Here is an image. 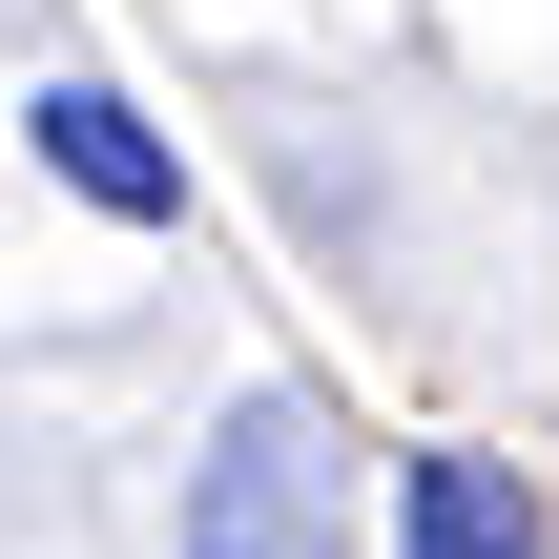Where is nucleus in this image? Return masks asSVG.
<instances>
[{
	"mask_svg": "<svg viewBox=\"0 0 559 559\" xmlns=\"http://www.w3.org/2000/svg\"><path fill=\"white\" fill-rule=\"evenodd\" d=\"M21 145H41L104 228H187V145H166L124 83H41V104H21Z\"/></svg>",
	"mask_w": 559,
	"mask_h": 559,
	"instance_id": "nucleus-2",
	"label": "nucleus"
},
{
	"mask_svg": "<svg viewBox=\"0 0 559 559\" xmlns=\"http://www.w3.org/2000/svg\"><path fill=\"white\" fill-rule=\"evenodd\" d=\"M166 559H353V436L332 394H228V436L187 456V539Z\"/></svg>",
	"mask_w": 559,
	"mask_h": 559,
	"instance_id": "nucleus-1",
	"label": "nucleus"
},
{
	"mask_svg": "<svg viewBox=\"0 0 559 559\" xmlns=\"http://www.w3.org/2000/svg\"><path fill=\"white\" fill-rule=\"evenodd\" d=\"M394 559H559L519 456H394Z\"/></svg>",
	"mask_w": 559,
	"mask_h": 559,
	"instance_id": "nucleus-3",
	"label": "nucleus"
}]
</instances>
